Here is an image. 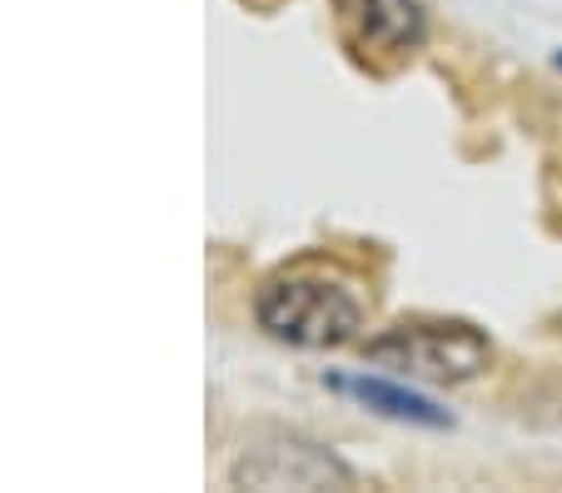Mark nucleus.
Returning <instances> with one entry per match:
<instances>
[{
  "label": "nucleus",
  "instance_id": "obj_1",
  "mask_svg": "<svg viewBox=\"0 0 562 493\" xmlns=\"http://www.w3.org/2000/svg\"><path fill=\"white\" fill-rule=\"evenodd\" d=\"M255 314L274 339L299 344V349H334L349 344L363 324V310L344 284L314 274H289L265 284L255 300Z\"/></svg>",
  "mask_w": 562,
  "mask_h": 493
},
{
  "label": "nucleus",
  "instance_id": "obj_2",
  "mask_svg": "<svg viewBox=\"0 0 562 493\" xmlns=\"http://www.w3.org/2000/svg\"><path fill=\"white\" fill-rule=\"evenodd\" d=\"M369 359L383 365V369H393V374H408V379L463 384V379H473V374L488 369L493 349L473 324L414 320V324H393L383 339H373Z\"/></svg>",
  "mask_w": 562,
  "mask_h": 493
},
{
  "label": "nucleus",
  "instance_id": "obj_3",
  "mask_svg": "<svg viewBox=\"0 0 562 493\" xmlns=\"http://www.w3.org/2000/svg\"><path fill=\"white\" fill-rule=\"evenodd\" d=\"M229 479L239 489H344V483H353V473L318 444L274 434V439L245 449V459L234 463Z\"/></svg>",
  "mask_w": 562,
  "mask_h": 493
},
{
  "label": "nucleus",
  "instance_id": "obj_4",
  "mask_svg": "<svg viewBox=\"0 0 562 493\" xmlns=\"http://www.w3.org/2000/svg\"><path fill=\"white\" fill-rule=\"evenodd\" d=\"M339 25L363 55H408L424 41V5L418 0H334Z\"/></svg>",
  "mask_w": 562,
  "mask_h": 493
},
{
  "label": "nucleus",
  "instance_id": "obj_5",
  "mask_svg": "<svg viewBox=\"0 0 562 493\" xmlns=\"http://www.w3.org/2000/svg\"><path fill=\"white\" fill-rule=\"evenodd\" d=\"M339 389L359 394L363 404H379L383 414H393V418H424V424H443V414H438L428 399H414V394H404V389H389V384H379V379H339Z\"/></svg>",
  "mask_w": 562,
  "mask_h": 493
}]
</instances>
